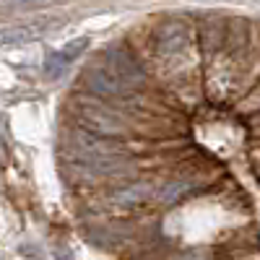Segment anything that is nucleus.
<instances>
[{"label":"nucleus","mask_w":260,"mask_h":260,"mask_svg":"<svg viewBox=\"0 0 260 260\" xmlns=\"http://www.w3.org/2000/svg\"><path fill=\"white\" fill-rule=\"evenodd\" d=\"M71 154L91 177L125 175V172L133 169V161H130L122 151H117L112 143H107L99 136L86 133V130H76V133H73V138H71Z\"/></svg>","instance_id":"obj_1"},{"label":"nucleus","mask_w":260,"mask_h":260,"mask_svg":"<svg viewBox=\"0 0 260 260\" xmlns=\"http://www.w3.org/2000/svg\"><path fill=\"white\" fill-rule=\"evenodd\" d=\"M78 122L81 130L99 138H120L127 133V120L122 112L112 110L104 104H91V102H81L78 104Z\"/></svg>","instance_id":"obj_2"},{"label":"nucleus","mask_w":260,"mask_h":260,"mask_svg":"<svg viewBox=\"0 0 260 260\" xmlns=\"http://www.w3.org/2000/svg\"><path fill=\"white\" fill-rule=\"evenodd\" d=\"M99 60H102L117 78H122V81L130 86V91L141 89V86L146 83L143 65L136 60V55L130 52L127 47H122V45H107V47L102 50Z\"/></svg>","instance_id":"obj_3"},{"label":"nucleus","mask_w":260,"mask_h":260,"mask_svg":"<svg viewBox=\"0 0 260 260\" xmlns=\"http://www.w3.org/2000/svg\"><path fill=\"white\" fill-rule=\"evenodd\" d=\"M83 83L89 86L94 94H99V96H125V94H130V86L122 78H117L102 60L86 65Z\"/></svg>","instance_id":"obj_4"},{"label":"nucleus","mask_w":260,"mask_h":260,"mask_svg":"<svg viewBox=\"0 0 260 260\" xmlns=\"http://www.w3.org/2000/svg\"><path fill=\"white\" fill-rule=\"evenodd\" d=\"M57 24L55 18H37L31 24H16V26H0V45H21V42H31L52 31Z\"/></svg>","instance_id":"obj_5"},{"label":"nucleus","mask_w":260,"mask_h":260,"mask_svg":"<svg viewBox=\"0 0 260 260\" xmlns=\"http://www.w3.org/2000/svg\"><path fill=\"white\" fill-rule=\"evenodd\" d=\"M187 45V34L180 21H167L156 31V47L161 55H175Z\"/></svg>","instance_id":"obj_6"},{"label":"nucleus","mask_w":260,"mask_h":260,"mask_svg":"<svg viewBox=\"0 0 260 260\" xmlns=\"http://www.w3.org/2000/svg\"><path fill=\"white\" fill-rule=\"evenodd\" d=\"M148 195H151V185H146V182H136V185H127V187L115 190V192H112V203L130 208V206H138V203L148 201Z\"/></svg>","instance_id":"obj_7"},{"label":"nucleus","mask_w":260,"mask_h":260,"mask_svg":"<svg viewBox=\"0 0 260 260\" xmlns=\"http://www.w3.org/2000/svg\"><path fill=\"white\" fill-rule=\"evenodd\" d=\"M192 187H195L192 180H172V182H167L164 187H159L154 195H156V201H159V203L169 206V203H177L182 195H187Z\"/></svg>","instance_id":"obj_8"},{"label":"nucleus","mask_w":260,"mask_h":260,"mask_svg":"<svg viewBox=\"0 0 260 260\" xmlns=\"http://www.w3.org/2000/svg\"><path fill=\"white\" fill-rule=\"evenodd\" d=\"M65 68H68V57H65L62 52H50V55H47V65H45L47 76L57 78V76H60Z\"/></svg>","instance_id":"obj_9"},{"label":"nucleus","mask_w":260,"mask_h":260,"mask_svg":"<svg viewBox=\"0 0 260 260\" xmlns=\"http://www.w3.org/2000/svg\"><path fill=\"white\" fill-rule=\"evenodd\" d=\"M86 45H89V39H76V45H68V47L62 50V55L68 57V62H73V60H76V57H78V55L86 50Z\"/></svg>","instance_id":"obj_10"},{"label":"nucleus","mask_w":260,"mask_h":260,"mask_svg":"<svg viewBox=\"0 0 260 260\" xmlns=\"http://www.w3.org/2000/svg\"><path fill=\"white\" fill-rule=\"evenodd\" d=\"M177 260H203V255H201V252H185V255L177 257Z\"/></svg>","instance_id":"obj_11"},{"label":"nucleus","mask_w":260,"mask_h":260,"mask_svg":"<svg viewBox=\"0 0 260 260\" xmlns=\"http://www.w3.org/2000/svg\"><path fill=\"white\" fill-rule=\"evenodd\" d=\"M57 260H73V255H68V252H57Z\"/></svg>","instance_id":"obj_12"},{"label":"nucleus","mask_w":260,"mask_h":260,"mask_svg":"<svg viewBox=\"0 0 260 260\" xmlns=\"http://www.w3.org/2000/svg\"><path fill=\"white\" fill-rule=\"evenodd\" d=\"M0 154H3V146H0Z\"/></svg>","instance_id":"obj_13"}]
</instances>
